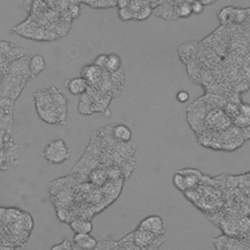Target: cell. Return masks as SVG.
<instances>
[{"label": "cell", "mask_w": 250, "mask_h": 250, "mask_svg": "<svg viewBox=\"0 0 250 250\" xmlns=\"http://www.w3.org/2000/svg\"><path fill=\"white\" fill-rule=\"evenodd\" d=\"M34 102L39 118L48 124H66L67 102L56 86L34 93Z\"/></svg>", "instance_id": "cell-1"}, {"label": "cell", "mask_w": 250, "mask_h": 250, "mask_svg": "<svg viewBox=\"0 0 250 250\" xmlns=\"http://www.w3.org/2000/svg\"><path fill=\"white\" fill-rule=\"evenodd\" d=\"M71 151L68 145L62 139L50 141L43 152L42 156L51 164L59 165L70 158Z\"/></svg>", "instance_id": "cell-2"}, {"label": "cell", "mask_w": 250, "mask_h": 250, "mask_svg": "<svg viewBox=\"0 0 250 250\" xmlns=\"http://www.w3.org/2000/svg\"><path fill=\"white\" fill-rule=\"evenodd\" d=\"M133 239L137 249H158L166 241V236L137 228L133 231Z\"/></svg>", "instance_id": "cell-3"}, {"label": "cell", "mask_w": 250, "mask_h": 250, "mask_svg": "<svg viewBox=\"0 0 250 250\" xmlns=\"http://www.w3.org/2000/svg\"><path fill=\"white\" fill-rule=\"evenodd\" d=\"M214 245L216 249H250V240L246 238L239 239L237 236L223 234L216 237L214 240Z\"/></svg>", "instance_id": "cell-4"}, {"label": "cell", "mask_w": 250, "mask_h": 250, "mask_svg": "<svg viewBox=\"0 0 250 250\" xmlns=\"http://www.w3.org/2000/svg\"><path fill=\"white\" fill-rule=\"evenodd\" d=\"M25 57V50L16 44L0 40V58L8 64Z\"/></svg>", "instance_id": "cell-5"}, {"label": "cell", "mask_w": 250, "mask_h": 250, "mask_svg": "<svg viewBox=\"0 0 250 250\" xmlns=\"http://www.w3.org/2000/svg\"><path fill=\"white\" fill-rule=\"evenodd\" d=\"M138 228L150 231L154 234H165L166 226L164 220L158 215H150L143 219Z\"/></svg>", "instance_id": "cell-6"}, {"label": "cell", "mask_w": 250, "mask_h": 250, "mask_svg": "<svg viewBox=\"0 0 250 250\" xmlns=\"http://www.w3.org/2000/svg\"><path fill=\"white\" fill-rule=\"evenodd\" d=\"M104 69L99 67L95 63L87 64L81 69V76L84 77L89 86L91 87H96L102 80L104 74Z\"/></svg>", "instance_id": "cell-7"}, {"label": "cell", "mask_w": 250, "mask_h": 250, "mask_svg": "<svg viewBox=\"0 0 250 250\" xmlns=\"http://www.w3.org/2000/svg\"><path fill=\"white\" fill-rule=\"evenodd\" d=\"M73 249H95L98 241L89 232L75 233L73 237Z\"/></svg>", "instance_id": "cell-8"}, {"label": "cell", "mask_w": 250, "mask_h": 250, "mask_svg": "<svg viewBox=\"0 0 250 250\" xmlns=\"http://www.w3.org/2000/svg\"><path fill=\"white\" fill-rule=\"evenodd\" d=\"M64 84H65V87L67 88L68 92L74 96H81L82 94H84L87 91V89L89 87L87 80L82 76L71 78V79L65 81Z\"/></svg>", "instance_id": "cell-9"}, {"label": "cell", "mask_w": 250, "mask_h": 250, "mask_svg": "<svg viewBox=\"0 0 250 250\" xmlns=\"http://www.w3.org/2000/svg\"><path fill=\"white\" fill-rule=\"evenodd\" d=\"M112 138L116 142L128 143L132 140V131L125 124H117L111 128Z\"/></svg>", "instance_id": "cell-10"}, {"label": "cell", "mask_w": 250, "mask_h": 250, "mask_svg": "<svg viewBox=\"0 0 250 250\" xmlns=\"http://www.w3.org/2000/svg\"><path fill=\"white\" fill-rule=\"evenodd\" d=\"M46 66L45 59L37 54L32 56L29 61H28V67H29V72H30V78H35L38 74H40Z\"/></svg>", "instance_id": "cell-11"}, {"label": "cell", "mask_w": 250, "mask_h": 250, "mask_svg": "<svg viewBox=\"0 0 250 250\" xmlns=\"http://www.w3.org/2000/svg\"><path fill=\"white\" fill-rule=\"evenodd\" d=\"M69 226L71 229L75 233H83V232H91L93 229V224L90 219L87 218H76L73 219Z\"/></svg>", "instance_id": "cell-12"}, {"label": "cell", "mask_w": 250, "mask_h": 250, "mask_svg": "<svg viewBox=\"0 0 250 250\" xmlns=\"http://www.w3.org/2000/svg\"><path fill=\"white\" fill-rule=\"evenodd\" d=\"M122 68V60L117 54H107L106 62L104 65V70H106L109 73L116 72Z\"/></svg>", "instance_id": "cell-13"}, {"label": "cell", "mask_w": 250, "mask_h": 250, "mask_svg": "<svg viewBox=\"0 0 250 250\" xmlns=\"http://www.w3.org/2000/svg\"><path fill=\"white\" fill-rule=\"evenodd\" d=\"M80 2L85 3L86 5L94 9H105L111 8L117 5L118 0H79Z\"/></svg>", "instance_id": "cell-14"}, {"label": "cell", "mask_w": 250, "mask_h": 250, "mask_svg": "<svg viewBox=\"0 0 250 250\" xmlns=\"http://www.w3.org/2000/svg\"><path fill=\"white\" fill-rule=\"evenodd\" d=\"M234 11L235 8L234 7H224L220 13L218 14V19L220 20V21L225 24L229 21H233V17H234Z\"/></svg>", "instance_id": "cell-15"}, {"label": "cell", "mask_w": 250, "mask_h": 250, "mask_svg": "<svg viewBox=\"0 0 250 250\" xmlns=\"http://www.w3.org/2000/svg\"><path fill=\"white\" fill-rule=\"evenodd\" d=\"M175 13L179 18H188L192 14L191 7L189 3H182L177 8H175Z\"/></svg>", "instance_id": "cell-16"}, {"label": "cell", "mask_w": 250, "mask_h": 250, "mask_svg": "<svg viewBox=\"0 0 250 250\" xmlns=\"http://www.w3.org/2000/svg\"><path fill=\"white\" fill-rule=\"evenodd\" d=\"M95 249H119V245H118V241L102 240L98 242Z\"/></svg>", "instance_id": "cell-17"}, {"label": "cell", "mask_w": 250, "mask_h": 250, "mask_svg": "<svg viewBox=\"0 0 250 250\" xmlns=\"http://www.w3.org/2000/svg\"><path fill=\"white\" fill-rule=\"evenodd\" d=\"M173 185L175 186L176 188H178L181 191H185V187H184V179L183 175L181 172L177 171V173L173 177Z\"/></svg>", "instance_id": "cell-18"}, {"label": "cell", "mask_w": 250, "mask_h": 250, "mask_svg": "<svg viewBox=\"0 0 250 250\" xmlns=\"http://www.w3.org/2000/svg\"><path fill=\"white\" fill-rule=\"evenodd\" d=\"M151 14V8L148 6V4L145 5L137 14L136 16V20L137 21H143L146 20V18L149 17V15Z\"/></svg>", "instance_id": "cell-19"}, {"label": "cell", "mask_w": 250, "mask_h": 250, "mask_svg": "<svg viewBox=\"0 0 250 250\" xmlns=\"http://www.w3.org/2000/svg\"><path fill=\"white\" fill-rule=\"evenodd\" d=\"M193 15H201L204 12V5L200 0H194L190 4Z\"/></svg>", "instance_id": "cell-20"}, {"label": "cell", "mask_w": 250, "mask_h": 250, "mask_svg": "<svg viewBox=\"0 0 250 250\" xmlns=\"http://www.w3.org/2000/svg\"><path fill=\"white\" fill-rule=\"evenodd\" d=\"M52 250H71L73 249V244L68 239H63L60 244H56L51 247Z\"/></svg>", "instance_id": "cell-21"}, {"label": "cell", "mask_w": 250, "mask_h": 250, "mask_svg": "<svg viewBox=\"0 0 250 250\" xmlns=\"http://www.w3.org/2000/svg\"><path fill=\"white\" fill-rule=\"evenodd\" d=\"M106 58H107V55H105V54H101L100 56H98V57L94 60L93 63H95V64L98 65L99 67L104 69V65H105V62H106Z\"/></svg>", "instance_id": "cell-22"}, {"label": "cell", "mask_w": 250, "mask_h": 250, "mask_svg": "<svg viewBox=\"0 0 250 250\" xmlns=\"http://www.w3.org/2000/svg\"><path fill=\"white\" fill-rule=\"evenodd\" d=\"M176 99L180 103H187L188 101V99H189V94H188V92H187L185 90L179 91L176 94Z\"/></svg>", "instance_id": "cell-23"}, {"label": "cell", "mask_w": 250, "mask_h": 250, "mask_svg": "<svg viewBox=\"0 0 250 250\" xmlns=\"http://www.w3.org/2000/svg\"><path fill=\"white\" fill-rule=\"evenodd\" d=\"M34 0H23V8L26 10V11H29L30 8H31V5L33 4Z\"/></svg>", "instance_id": "cell-24"}, {"label": "cell", "mask_w": 250, "mask_h": 250, "mask_svg": "<svg viewBox=\"0 0 250 250\" xmlns=\"http://www.w3.org/2000/svg\"><path fill=\"white\" fill-rule=\"evenodd\" d=\"M202 3H203V5L205 6V5H210V4H213L214 2H216V0H200Z\"/></svg>", "instance_id": "cell-25"}, {"label": "cell", "mask_w": 250, "mask_h": 250, "mask_svg": "<svg viewBox=\"0 0 250 250\" xmlns=\"http://www.w3.org/2000/svg\"><path fill=\"white\" fill-rule=\"evenodd\" d=\"M0 249H14L12 246H9V245H6V244H1L0 243Z\"/></svg>", "instance_id": "cell-26"}]
</instances>
